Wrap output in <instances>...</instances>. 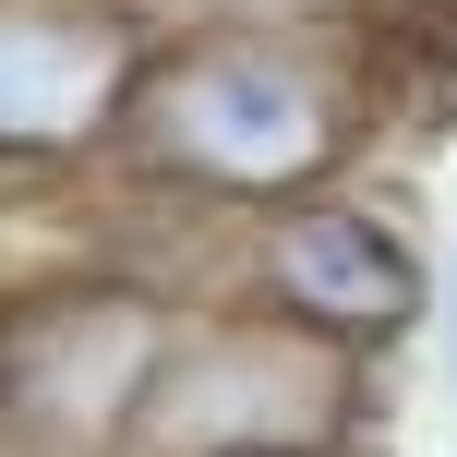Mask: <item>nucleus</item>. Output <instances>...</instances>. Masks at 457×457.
Listing matches in <instances>:
<instances>
[{
    "mask_svg": "<svg viewBox=\"0 0 457 457\" xmlns=\"http://www.w3.org/2000/svg\"><path fill=\"white\" fill-rule=\"evenodd\" d=\"M217 457H265V445H217Z\"/></svg>",
    "mask_w": 457,
    "mask_h": 457,
    "instance_id": "0eeeda50",
    "label": "nucleus"
},
{
    "mask_svg": "<svg viewBox=\"0 0 457 457\" xmlns=\"http://www.w3.org/2000/svg\"><path fill=\"white\" fill-rule=\"evenodd\" d=\"M434 277H445L434 241H421L386 193H361V181L301 193V205H277V217H253V228L217 241V289L228 301L325 337L361 373H386L397 349L434 337Z\"/></svg>",
    "mask_w": 457,
    "mask_h": 457,
    "instance_id": "7ed1b4c3",
    "label": "nucleus"
},
{
    "mask_svg": "<svg viewBox=\"0 0 457 457\" xmlns=\"http://www.w3.org/2000/svg\"><path fill=\"white\" fill-rule=\"evenodd\" d=\"M434 337H421V349H434V386H445V410H457V228H445V241H434Z\"/></svg>",
    "mask_w": 457,
    "mask_h": 457,
    "instance_id": "423d86ee",
    "label": "nucleus"
},
{
    "mask_svg": "<svg viewBox=\"0 0 457 457\" xmlns=\"http://www.w3.org/2000/svg\"><path fill=\"white\" fill-rule=\"evenodd\" d=\"M157 37V0H0V169H109Z\"/></svg>",
    "mask_w": 457,
    "mask_h": 457,
    "instance_id": "39448f33",
    "label": "nucleus"
},
{
    "mask_svg": "<svg viewBox=\"0 0 457 457\" xmlns=\"http://www.w3.org/2000/svg\"><path fill=\"white\" fill-rule=\"evenodd\" d=\"M373 434V373L337 361L325 337L253 313V301L205 289L169 349L157 386V445L145 457H217V445H265V457H361Z\"/></svg>",
    "mask_w": 457,
    "mask_h": 457,
    "instance_id": "20e7f679",
    "label": "nucleus"
},
{
    "mask_svg": "<svg viewBox=\"0 0 457 457\" xmlns=\"http://www.w3.org/2000/svg\"><path fill=\"white\" fill-rule=\"evenodd\" d=\"M193 301L205 289L145 253L0 277V457H145Z\"/></svg>",
    "mask_w": 457,
    "mask_h": 457,
    "instance_id": "f03ea898",
    "label": "nucleus"
},
{
    "mask_svg": "<svg viewBox=\"0 0 457 457\" xmlns=\"http://www.w3.org/2000/svg\"><path fill=\"white\" fill-rule=\"evenodd\" d=\"M434 12H457V0H434Z\"/></svg>",
    "mask_w": 457,
    "mask_h": 457,
    "instance_id": "6e6552de",
    "label": "nucleus"
},
{
    "mask_svg": "<svg viewBox=\"0 0 457 457\" xmlns=\"http://www.w3.org/2000/svg\"><path fill=\"white\" fill-rule=\"evenodd\" d=\"M373 120H386V85H373L361 24H301V12L169 24L109 169L133 181L145 217L205 228V277H217L228 228L301 205V193H337Z\"/></svg>",
    "mask_w": 457,
    "mask_h": 457,
    "instance_id": "f257e3e1",
    "label": "nucleus"
}]
</instances>
